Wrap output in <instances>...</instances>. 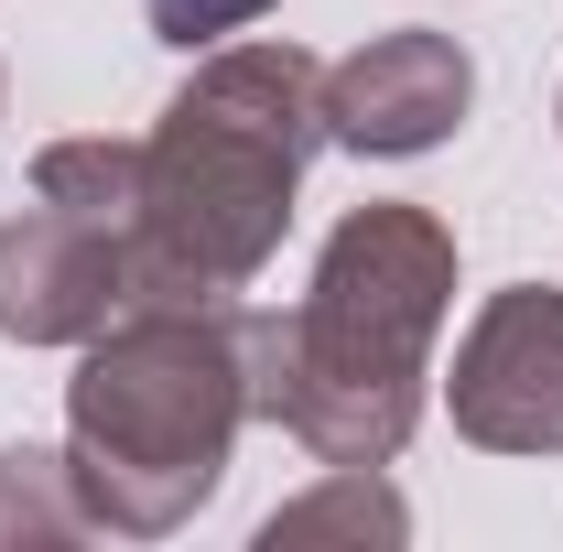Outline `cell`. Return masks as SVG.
<instances>
[{
	"label": "cell",
	"instance_id": "8",
	"mask_svg": "<svg viewBox=\"0 0 563 552\" xmlns=\"http://www.w3.org/2000/svg\"><path fill=\"white\" fill-rule=\"evenodd\" d=\"M33 196L66 217H98V228H120L131 239V207H141V141H44L33 152Z\"/></svg>",
	"mask_w": 563,
	"mask_h": 552
},
{
	"label": "cell",
	"instance_id": "3",
	"mask_svg": "<svg viewBox=\"0 0 563 552\" xmlns=\"http://www.w3.org/2000/svg\"><path fill=\"white\" fill-rule=\"evenodd\" d=\"M250 422V303H120L66 379V477L87 531L163 542L228 477Z\"/></svg>",
	"mask_w": 563,
	"mask_h": 552
},
{
	"label": "cell",
	"instance_id": "6",
	"mask_svg": "<svg viewBox=\"0 0 563 552\" xmlns=\"http://www.w3.org/2000/svg\"><path fill=\"white\" fill-rule=\"evenodd\" d=\"M477 109V66L455 33H368L347 66H325V141L412 163L433 141H455V120Z\"/></svg>",
	"mask_w": 563,
	"mask_h": 552
},
{
	"label": "cell",
	"instance_id": "5",
	"mask_svg": "<svg viewBox=\"0 0 563 552\" xmlns=\"http://www.w3.org/2000/svg\"><path fill=\"white\" fill-rule=\"evenodd\" d=\"M131 303V239L98 217L33 207L0 228V336L11 346H87Z\"/></svg>",
	"mask_w": 563,
	"mask_h": 552
},
{
	"label": "cell",
	"instance_id": "4",
	"mask_svg": "<svg viewBox=\"0 0 563 552\" xmlns=\"http://www.w3.org/2000/svg\"><path fill=\"white\" fill-rule=\"evenodd\" d=\"M455 433L488 455H563V292L509 281L477 303V325L455 346Z\"/></svg>",
	"mask_w": 563,
	"mask_h": 552
},
{
	"label": "cell",
	"instance_id": "1",
	"mask_svg": "<svg viewBox=\"0 0 563 552\" xmlns=\"http://www.w3.org/2000/svg\"><path fill=\"white\" fill-rule=\"evenodd\" d=\"M314 152L325 66L303 44H217L141 141L131 303H239L272 272Z\"/></svg>",
	"mask_w": 563,
	"mask_h": 552
},
{
	"label": "cell",
	"instance_id": "2",
	"mask_svg": "<svg viewBox=\"0 0 563 552\" xmlns=\"http://www.w3.org/2000/svg\"><path fill=\"white\" fill-rule=\"evenodd\" d=\"M455 314V228L433 207H357L292 314H250V412L314 466H390L422 422V368Z\"/></svg>",
	"mask_w": 563,
	"mask_h": 552
},
{
	"label": "cell",
	"instance_id": "7",
	"mask_svg": "<svg viewBox=\"0 0 563 552\" xmlns=\"http://www.w3.org/2000/svg\"><path fill=\"white\" fill-rule=\"evenodd\" d=\"M401 531H412V509L379 487V466H325V487L282 498L261 520V552H282V542H401Z\"/></svg>",
	"mask_w": 563,
	"mask_h": 552
},
{
	"label": "cell",
	"instance_id": "9",
	"mask_svg": "<svg viewBox=\"0 0 563 552\" xmlns=\"http://www.w3.org/2000/svg\"><path fill=\"white\" fill-rule=\"evenodd\" d=\"M11 542H87V498L44 444H0V552Z\"/></svg>",
	"mask_w": 563,
	"mask_h": 552
},
{
	"label": "cell",
	"instance_id": "10",
	"mask_svg": "<svg viewBox=\"0 0 563 552\" xmlns=\"http://www.w3.org/2000/svg\"><path fill=\"white\" fill-rule=\"evenodd\" d=\"M261 11H272V0H152L141 22H152L163 44H185V55H217V44H228V33H250Z\"/></svg>",
	"mask_w": 563,
	"mask_h": 552
}]
</instances>
